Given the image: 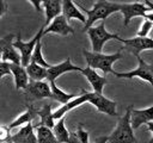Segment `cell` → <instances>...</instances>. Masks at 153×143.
<instances>
[{
	"instance_id": "6da1fadb",
	"label": "cell",
	"mask_w": 153,
	"mask_h": 143,
	"mask_svg": "<svg viewBox=\"0 0 153 143\" xmlns=\"http://www.w3.org/2000/svg\"><path fill=\"white\" fill-rule=\"evenodd\" d=\"M76 6H79L81 10H84V12L87 15V23L85 25L84 32H87L92 27L94 21H97L99 19L104 20L110 14H112L115 12H118L121 10V4L120 2H111V1H103V0L96 1L91 10H86L85 7H82L79 4H76Z\"/></svg>"
},
{
	"instance_id": "7a4b0ae2",
	"label": "cell",
	"mask_w": 153,
	"mask_h": 143,
	"mask_svg": "<svg viewBox=\"0 0 153 143\" xmlns=\"http://www.w3.org/2000/svg\"><path fill=\"white\" fill-rule=\"evenodd\" d=\"M131 106L127 107V111L122 118H120L116 129L109 136V143H137L134 136V129L131 126Z\"/></svg>"
},
{
	"instance_id": "3957f363",
	"label": "cell",
	"mask_w": 153,
	"mask_h": 143,
	"mask_svg": "<svg viewBox=\"0 0 153 143\" xmlns=\"http://www.w3.org/2000/svg\"><path fill=\"white\" fill-rule=\"evenodd\" d=\"M82 54L86 58V63H87V67L92 68V69H100L104 74H108V73H115V70L112 69V64L122 58V54H121V49L115 52V54H111V55H104V54H97V52H91V51H87V50H82Z\"/></svg>"
},
{
	"instance_id": "277c9868",
	"label": "cell",
	"mask_w": 153,
	"mask_h": 143,
	"mask_svg": "<svg viewBox=\"0 0 153 143\" xmlns=\"http://www.w3.org/2000/svg\"><path fill=\"white\" fill-rule=\"evenodd\" d=\"M87 35H88L91 44H92V50H93V52H97V54H102V49L108 41L117 39L121 42V39H122V38H120V36L117 33H109L105 30V23L104 21H102L96 27H91L87 31Z\"/></svg>"
},
{
	"instance_id": "5b68a950",
	"label": "cell",
	"mask_w": 153,
	"mask_h": 143,
	"mask_svg": "<svg viewBox=\"0 0 153 143\" xmlns=\"http://www.w3.org/2000/svg\"><path fill=\"white\" fill-rule=\"evenodd\" d=\"M44 29H45V26L43 25V26L39 29V31L36 33V36H35L31 41H29V42H23L22 38H20V33L17 36L16 41L13 42V46L20 51L22 66H23V67L26 68V67L30 64L31 57H32V54H33V50H35V48H36V45H37V42H38V41L42 38V36L44 35Z\"/></svg>"
},
{
	"instance_id": "8992f818",
	"label": "cell",
	"mask_w": 153,
	"mask_h": 143,
	"mask_svg": "<svg viewBox=\"0 0 153 143\" xmlns=\"http://www.w3.org/2000/svg\"><path fill=\"white\" fill-rule=\"evenodd\" d=\"M137 57V61H139V66L135 70H130V72H127V73H117L115 72L114 75L116 77H126V79H133V77H140L147 82H149L152 86H153V66L146 63L142 57L136 56Z\"/></svg>"
},
{
	"instance_id": "52a82bcc",
	"label": "cell",
	"mask_w": 153,
	"mask_h": 143,
	"mask_svg": "<svg viewBox=\"0 0 153 143\" xmlns=\"http://www.w3.org/2000/svg\"><path fill=\"white\" fill-rule=\"evenodd\" d=\"M87 95V101L91 102L97 110L98 112H104L111 117H115L117 114L116 112V102L105 98L103 94L96 93V92H86Z\"/></svg>"
},
{
	"instance_id": "ba28073f",
	"label": "cell",
	"mask_w": 153,
	"mask_h": 143,
	"mask_svg": "<svg viewBox=\"0 0 153 143\" xmlns=\"http://www.w3.org/2000/svg\"><path fill=\"white\" fill-rule=\"evenodd\" d=\"M14 38V35H7L4 38L0 39V48H1V61L14 63V64H22V56L17 52L16 48L13 46L12 39Z\"/></svg>"
},
{
	"instance_id": "9c48e42d",
	"label": "cell",
	"mask_w": 153,
	"mask_h": 143,
	"mask_svg": "<svg viewBox=\"0 0 153 143\" xmlns=\"http://www.w3.org/2000/svg\"><path fill=\"white\" fill-rule=\"evenodd\" d=\"M120 12L123 14V24L128 25L129 21L134 18V17H146V14L148 12H151V10L148 8V6L145 2H133V4H121V10Z\"/></svg>"
},
{
	"instance_id": "30bf717a",
	"label": "cell",
	"mask_w": 153,
	"mask_h": 143,
	"mask_svg": "<svg viewBox=\"0 0 153 143\" xmlns=\"http://www.w3.org/2000/svg\"><path fill=\"white\" fill-rule=\"evenodd\" d=\"M25 93L35 99H53V92L49 82L45 81H33L30 80L27 88L25 89Z\"/></svg>"
},
{
	"instance_id": "8fae6325",
	"label": "cell",
	"mask_w": 153,
	"mask_h": 143,
	"mask_svg": "<svg viewBox=\"0 0 153 143\" xmlns=\"http://www.w3.org/2000/svg\"><path fill=\"white\" fill-rule=\"evenodd\" d=\"M121 42L126 45V49L129 50L135 56H139L142 50L153 49V38H148V37H135L130 39H121Z\"/></svg>"
},
{
	"instance_id": "7c38bea8",
	"label": "cell",
	"mask_w": 153,
	"mask_h": 143,
	"mask_svg": "<svg viewBox=\"0 0 153 143\" xmlns=\"http://www.w3.org/2000/svg\"><path fill=\"white\" fill-rule=\"evenodd\" d=\"M68 72H82V68L76 67V66H73L72 62H71V58L67 57V60L63 61L62 63L51 66V67L48 69L47 80H48V82H53V81H55L60 75H62V74H65V73H68Z\"/></svg>"
},
{
	"instance_id": "4fadbf2b",
	"label": "cell",
	"mask_w": 153,
	"mask_h": 143,
	"mask_svg": "<svg viewBox=\"0 0 153 143\" xmlns=\"http://www.w3.org/2000/svg\"><path fill=\"white\" fill-rule=\"evenodd\" d=\"M33 129L35 126L31 123L26 124L25 126L19 129L18 132L12 135L8 142L10 143H38L37 135L33 132Z\"/></svg>"
},
{
	"instance_id": "5bb4252c",
	"label": "cell",
	"mask_w": 153,
	"mask_h": 143,
	"mask_svg": "<svg viewBox=\"0 0 153 143\" xmlns=\"http://www.w3.org/2000/svg\"><path fill=\"white\" fill-rule=\"evenodd\" d=\"M47 33H57L62 36H67L69 33H74V30L71 25H68V20L65 18L63 14L56 17L47 29H44V35Z\"/></svg>"
},
{
	"instance_id": "9a60e30c",
	"label": "cell",
	"mask_w": 153,
	"mask_h": 143,
	"mask_svg": "<svg viewBox=\"0 0 153 143\" xmlns=\"http://www.w3.org/2000/svg\"><path fill=\"white\" fill-rule=\"evenodd\" d=\"M42 8L45 13L44 26H49L56 17L61 15V13H62V1H60V0L42 1Z\"/></svg>"
},
{
	"instance_id": "2e32d148",
	"label": "cell",
	"mask_w": 153,
	"mask_h": 143,
	"mask_svg": "<svg viewBox=\"0 0 153 143\" xmlns=\"http://www.w3.org/2000/svg\"><path fill=\"white\" fill-rule=\"evenodd\" d=\"M10 68L14 79V83H16V89H26L30 82V77L27 75L26 68L23 67L22 64H14V63H10Z\"/></svg>"
},
{
	"instance_id": "e0dca14e",
	"label": "cell",
	"mask_w": 153,
	"mask_h": 143,
	"mask_svg": "<svg viewBox=\"0 0 153 143\" xmlns=\"http://www.w3.org/2000/svg\"><path fill=\"white\" fill-rule=\"evenodd\" d=\"M131 126L133 129H137L140 128L142 124H148L151 122H153V106L147 107L145 110H135L131 108Z\"/></svg>"
},
{
	"instance_id": "ac0fdd59",
	"label": "cell",
	"mask_w": 153,
	"mask_h": 143,
	"mask_svg": "<svg viewBox=\"0 0 153 143\" xmlns=\"http://www.w3.org/2000/svg\"><path fill=\"white\" fill-rule=\"evenodd\" d=\"M81 73L86 76V79H87L88 82L91 83V86H92V88H93V92L102 94V93H103V88H104V86H105L106 82H108V81H106V77H105V76H100L99 74H97V72H96L94 69H92V68H90V67L84 68Z\"/></svg>"
},
{
	"instance_id": "d6986e66",
	"label": "cell",
	"mask_w": 153,
	"mask_h": 143,
	"mask_svg": "<svg viewBox=\"0 0 153 143\" xmlns=\"http://www.w3.org/2000/svg\"><path fill=\"white\" fill-rule=\"evenodd\" d=\"M86 101H87L86 91H85V89H81V95H79V97L74 98L72 101H69V102H67V104L62 105V106H61V107H59L55 112H53V117H54V119H61L62 117H65V116L67 114V112H68V111L73 110L74 107H78V106L82 105V104H84V102H86Z\"/></svg>"
},
{
	"instance_id": "ffe728a7",
	"label": "cell",
	"mask_w": 153,
	"mask_h": 143,
	"mask_svg": "<svg viewBox=\"0 0 153 143\" xmlns=\"http://www.w3.org/2000/svg\"><path fill=\"white\" fill-rule=\"evenodd\" d=\"M38 117H39V122L38 124L33 125L35 129L37 126H45V128H49V129H54L55 126V123H54V117H53V112H51V104L50 102H44L42 105L41 108H38V112H37Z\"/></svg>"
},
{
	"instance_id": "44dd1931",
	"label": "cell",
	"mask_w": 153,
	"mask_h": 143,
	"mask_svg": "<svg viewBox=\"0 0 153 143\" xmlns=\"http://www.w3.org/2000/svg\"><path fill=\"white\" fill-rule=\"evenodd\" d=\"M62 14L65 15V18L67 20H71V19H79L81 23H84L86 25L87 23V18L78 10V6L72 2L71 0H65L62 1Z\"/></svg>"
},
{
	"instance_id": "7402d4cb",
	"label": "cell",
	"mask_w": 153,
	"mask_h": 143,
	"mask_svg": "<svg viewBox=\"0 0 153 143\" xmlns=\"http://www.w3.org/2000/svg\"><path fill=\"white\" fill-rule=\"evenodd\" d=\"M37 112H38V108H35L32 105H27L26 111L23 112L22 114H19V117H18L17 119H14V120L8 125V129L12 130L13 128H17V126H19V125H22V124H25V125H26V124L31 123V122L38 116Z\"/></svg>"
},
{
	"instance_id": "603a6c76",
	"label": "cell",
	"mask_w": 153,
	"mask_h": 143,
	"mask_svg": "<svg viewBox=\"0 0 153 143\" xmlns=\"http://www.w3.org/2000/svg\"><path fill=\"white\" fill-rule=\"evenodd\" d=\"M26 72L30 80L33 81H43L48 76V69L33 62H30V64L26 67Z\"/></svg>"
},
{
	"instance_id": "cb8c5ba5",
	"label": "cell",
	"mask_w": 153,
	"mask_h": 143,
	"mask_svg": "<svg viewBox=\"0 0 153 143\" xmlns=\"http://www.w3.org/2000/svg\"><path fill=\"white\" fill-rule=\"evenodd\" d=\"M65 120H66V116L62 117L61 119H59L57 123L55 124L54 129H53V132H54L55 137L57 138V141L60 143H69V135H71V132H68V130L66 129Z\"/></svg>"
},
{
	"instance_id": "d4e9b609",
	"label": "cell",
	"mask_w": 153,
	"mask_h": 143,
	"mask_svg": "<svg viewBox=\"0 0 153 143\" xmlns=\"http://www.w3.org/2000/svg\"><path fill=\"white\" fill-rule=\"evenodd\" d=\"M36 135L38 143H60L57 138L55 137L51 129L45 126H37L36 128Z\"/></svg>"
},
{
	"instance_id": "484cf974",
	"label": "cell",
	"mask_w": 153,
	"mask_h": 143,
	"mask_svg": "<svg viewBox=\"0 0 153 143\" xmlns=\"http://www.w3.org/2000/svg\"><path fill=\"white\" fill-rule=\"evenodd\" d=\"M49 83H50V87H51L53 99H54V100H56V101H59L60 104L65 105V104H67V102H69V101H72V100L74 99L75 94H69V93L63 92L62 89H60V88L55 85V81L49 82Z\"/></svg>"
},
{
	"instance_id": "4316f807",
	"label": "cell",
	"mask_w": 153,
	"mask_h": 143,
	"mask_svg": "<svg viewBox=\"0 0 153 143\" xmlns=\"http://www.w3.org/2000/svg\"><path fill=\"white\" fill-rule=\"evenodd\" d=\"M31 62L37 63V64H39V66H42V67L47 68V69H49V68L51 67V64H49V63L44 60V57H43L41 39L37 42V45H36V48H35V50H33V54H32V57H31Z\"/></svg>"
},
{
	"instance_id": "83f0119b",
	"label": "cell",
	"mask_w": 153,
	"mask_h": 143,
	"mask_svg": "<svg viewBox=\"0 0 153 143\" xmlns=\"http://www.w3.org/2000/svg\"><path fill=\"white\" fill-rule=\"evenodd\" d=\"M153 27V23L149 20H145L141 25V29L137 32V37H147L148 32L151 31V29Z\"/></svg>"
},
{
	"instance_id": "f1b7e54d",
	"label": "cell",
	"mask_w": 153,
	"mask_h": 143,
	"mask_svg": "<svg viewBox=\"0 0 153 143\" xmlns=\"http://www.w3.org/2000/svg\"><path fill=\"white\" fill-rule=\"evenodd\" d=\"M76 135H78L79 139L81 141V143H88V132L82 129V125H81V124L78 126Z\"/></svg>"
},
{
	"instance_id": "f546056e",
	"label": "cell",
	"mask_w": 153,
	"mask_h": 143,
	"mask_svg": "<svg viewBox=\"0 0 153 143\" xmlns=\"http://www.w3.org/2000/svg\"><path fill=\"white\" fill-rule=\"evenodd\" d=\"M6 75H12V72H11V68H10V63L1 61V63H0V77L6 76Z\"/></svg>"
},
{
	"instance_id": "4dcf8cb0",
	"label": "cell",
	"mask_w": 153,
	"mask_h": 143,
	"mask_svg": "<svg viewBox=\"0 0 153 143\" xmlns=\"http://www.w3.org/2000/svg\"><path fill=\"white\" fill-rule=\"evenodd\" d=\"M10 138H11V135H10L8 126L2 125L1 126V132H0V141L1 142H5V141H10Z\"/></svg>"
},
{
	"instance_id": "1f68e13d",
	"label": "cell",
	"mask_w": 153,
	"mask_h": 143,
	"mask_svg": "<svg viewBox=\"0 0 153 143\" xmlns=\"http://www.w3.org/2000/svg\"><path fill=\"white\" fill-rule=\"evenodd\" d=\"M69 143H81V141L79 139L76 132H71V135H69Z\"/></svg>"
},
{
	"instance_id": "d6a6232c",
	"label": "cell",
	"mask_w": 153,
	"mask_h": 143,
	"mask_svg": "<svg viewBox=\"0 0 153 143\" xmlns=\"http://www.w3.org/2000/svg\"><path fill=\"white\" fill-rule=\"evenodd\" d=\"M6 11H7V5H6V2L2 1V0H0V17H2Z\"/></svg>"
},
{
	"instance_id": "836d02e7",
	"label": "cell",
	"mask_w": 153,
	"mask_h": 143,
	"mask_svg": "<svg viewBox=\"0 0 153 143\" xmlns=\"http://www.w3.org/2000/svg\"><path fill=\"white\" fill-rule=\"evenodd\" d=\"M106 142H109V137H106V136L98 137V138H96V141H94V143H106Z\"/></svg>"
},
{
	"instance_id": "e575fe53",
	"label": "cell",
	"mask_w": 153,
	"mask_h": 143,
	"mask_svg": "<svg viewBox=\"0 0 153 143\" xmlns=\"http://www.w3.org/2000/svg\"><path fill=\"white\" fill-rule=\"evenodd\" d=\"M147 128H148V130L152 132V138L149 139V143H153V122L148 123V124H147Z\"/></svg>"
},
{
	"instance_id": "d590c367",
	"label": "cell",
	"mask_w": 153,
	"mask_h": 143,
	"mask_svg": "<svg viewBox=\"0 0 153 143\" xmlns=\"http://www.w3.org/2000/svg\"><path fill=\"white\" fill-rule=\"evenodd\" d=\"M145 19H146V20H149V21H152V23H153V11H151V12H148V13L146 14V17H145Z\"/></svg>"
},
{
	"instance_id": "8d00e7d4",
	"label": "cell",
	"mask_w": 153,
	"mask_h": 143,
	"mask_svg": "<svg viewBox=\"0 0 153 143\" xmlns=\"http://www.w3.org/2000/svg\"><path fill=\"white\" fill-rule=\"evenodd\" d=\"M145 4L148 6V8H149L151 11H153V2H151V1H145Z\"/></svg>"
}]
</instances>
